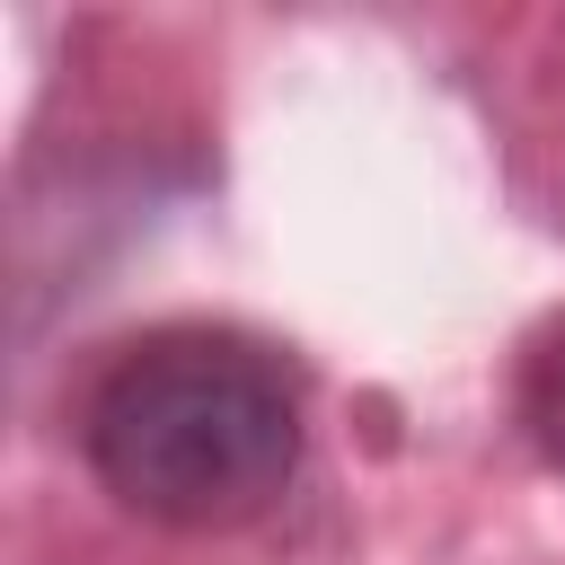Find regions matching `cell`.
Returning <instances> with one entry per match:
<instances>
[{"label":"cell","mask_w":565,"mask_h":565,"mask_svg":"<svg viewBox=\"0 0 565 565\" xmlns=\"http://www.w3.org/2000/svg\"><path fill=\"white\" fill-rule=\"evenodd\" d=\"M521 424H530L539 459L565 477V318L539 327L530 353H521Z\"/></svg>","instance_id":"7a4b0ae2"},{"label":"cell","mask_w":565,"mask_h":565,"mask_svg":"<svg viewBox=\"0 0 565 565\" xmlns=\"http://www.w3.org/2000/svg\"><path fill=\"white\" fill-rule=\"evenodd\" d=\"M300 380L230 327H159L124 344L79 406L97 486L159 530L256 521L300 477Z\"/></svg>","instance_id":"6da1fadb"}]
</instances>
